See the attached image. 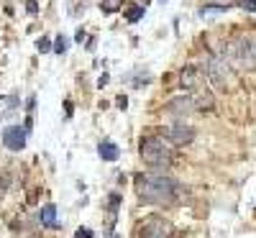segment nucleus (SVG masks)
<instances>
[{
  "label": "nucleus",
  "instance_id": "1",
  "mask_svg": "<svg viewBox=\"0 0 256 238\" xmlns=\"http://www.w3.org/2000/svg\"><path fill=\"white\" fill-rule=\"evenodd\" d=\"M136 195L141 203L164 205L177 195V182L167 175H136Z\"/></svg>",
  "mask_w": 256,
  "mask_h": 238
},
{
  "label": "nucleus",
  "instance_id": "15",
  "mask_svg": "<svg viewBox=\"0 0 256 238\" xmlns=\"http://www.w3.org/2000/svg\"><path fill=\"white\" fill-rule=\"evenodd\" d=\"M239 8H243L246 13H256V0H239Z\"/></svg>",
  "mask_w": 256,
  "mask_h": 238
},
{
  "label": "nucleus",
  "instance_id": "5",
  "mask_svg": "<svg viewBox=\"0 0 256 238\" xmlns=\"http://www.w3.org/2000/svg\"><path fill=\"white\" fill-rule=\"evenodd\" d=\"M205 77L210 79V82H215V85H225L228 82V67H225V59L223 57H208L205 59Z\"/></svg>",
  "mask_w": 256,
  "mask_h": 238
},
{
  "label": "nucleus",
  "instance_id": "10",
  "mask_svg": "<svg viewBox=\"0 0 256 238\" xmlns=\"http://www.w3.org/2000/svg\"><path fill=\"white\" fill-rule=\"evenodd\" d=\"M41 223L47 228H59V221H57V205H44L41 207Z\"/></svg>",
  "mask_w": 256,
  "mask_h": 238
},
{
  "label": "nucleus",
  "instance_id": "12",
  "mask_svg": "<svg viewBox=\"0 0 256 238\" xmlns=\"http://www.w3.org/2000/svg\"><path fill=\"white\" fill-rule=\"evenodd\" d=\"M67 49H69V39L67 36H57L54 39V54H67Z\"/></svg>",
  "mask_w": 256,
  "mask_h": 238
},
{
  "label": "nucleus",
  "instance_id": "7",
  "mask_svg": "<svg viewBox=\"0 0 256 238\" xmlns=\"http://www.w3.org/2000/svg\"><path fill=\"white\" fill-rule=\"evenodd\" d=\"M26 133H29V128H23V126H8L3 131V146L11 151H23L26 149Z\"/></svg>",
  "mask_w": 256,
  "mask_h": 238
},
{
  "label": "nucleus",
  "instance_id": "20",
  "mask_svg": "<svg viewBox=\"0 0 256 238\" xmlns=\"http://www.w3.org/2000/svg\"><path fill=\"white\" fill-rule=\"evenodd\" d=\"M128 105V100H126V95H121V97H118V108H126Z\"/></svg>",
  "mask_w": 256,
  "mask_h": 238
},
{
  "label": "nucleus",
  "instance_id": "13",
  "mask_svg": "<svg viewBox=\"0 0 256 238\" xmlns=\"http://www.w3.org/2000/svg\"><path fill=\"white\" fill-rule=\"evenodd\" d=\"M100 8H103V13H115L118 8H121V0H103Z\"/></svg>",
  "mask_w": 256,
  "mask_h": 238
},
{
  "label": "nucleus",
  "instance_id": "4",
  "mask_svg": "<svg viewBox=\"0 0 256 238\" xmlns=\"http://www.w3.org/2000/svg\"><path fill=\"white\" fill-rule=\"evenodd\" d=\"M139 238H172V225L164 218L154 215L139 228Z\"/></svg>",
  "mask_w": 256,
  "mask_h": 238
},
{
  "label": "nucleus",
  "instance_id": "3",
  "mask_svg": "<svg viewBox=\"0 0 256 238\" xmlns=\"http://www.w3.org/2000/svg\"><path fill=\"white\" fill-rule=\"evenodd\" d=\"M139 154L149 167H157V169H164L175 161V151H172L167 146V141L159 139V136H146V139H141Z\"/></svg>",
  "mask_w": 256,
  "mask_h": 238
},
{
  "label": "nucleus",
  "instance_id": "9",
  "mask_svg": "<svg viewBox=\"0 0 256 238\" xmlns=\"http://www.w3.org/2000/svg\"><path fill=\"white\" fill-rule=\"evenodd\" d=\"M97 154H100V159H105V161H115L118 157H121V149H118V143L105 139V141L97 143Z\"/></svg>",
  "mask_w": 256,
  "mask_h": 238
},
{
  "label": "nucleus",
  "instance_id": "6",
  "mask_svg": "<svg viewBox=\"0 0 256 238\" xmlns=\"http://www.w3.org/2000/svg\"><path fill=\"white\" fill-rule=\"evenodd\" d=\"M167 141L177 143V146H185V143H192V139H195V128L187 126L185 121H175L172 126H167Z\"/></svg>",
  "mask_w": 256,
  "mask_h": 238
},
{
  "label": "nucleus",
  "instance_id": "22",
  "mask_svg": "<svg viewBox=\"0 0 256 238\" xmlns=\"http://www.w3.org/2000/svg\"><path fill=\"white\" fill-rule=\"evenodd\" d=\"M75 39H77V41L82 44V41H85V31H82V29H80V31H77V36H75Z\"/></svg>",
  "mask_w": 256,
  "mask_h": 238
},
{
  "label": "nucleus",
  "instance_id": "21",
  "mask_svg": "<svg viewBox=\"0 0 256 238\" xmlns=\"http://www.w3.org/2000/svg\"><path fill=\"white\" fill-rule=\"evenodd\" d=\"M97 85L103 87V85H108V75H100V79H97Z\"/></svg>",
  "mask_w": 256,
  "mask_h": 238
},
{
  "label": "nucleus",
  "instance_id": "16",
  "mask_svg": "<svg viewBox=\"0 0 256 238\" xmlns=\"http://www.w3.org/2000/svg\"><path fill=\"white\" fill-rule=\"evenodd\" d=\"M26 11H29V16H39V5H36V0H29V3H26Z\"/></svg>",
  "mask_w": 256,
  "mask_h": 238
},
{
  "label": "nucleus",
  "instance_id": "11",
  "mask_svg": "<svg viewBox=\"0 0 256 238\" xmlns=\"http://www.w3.org/2000/svg\"><path fill=\"white\" fill-rule=\"evenodd\" d=\"M144 13H146V8H141V5H133L131 11H128V23H139L141 18H144Z\"/></svg>",
  "mask_w": 256,
  "mask_h": 238
},
{
  "label": "nucleus",
  "instance_id": "19",
  "mask_svg": "<svg viewBox=\"0 0 256 238\" xmlns=\"http://www.w3.org/2000/svg\"><path fill=\"white\" fill-rule=\"evenodd\" d=\"M118 205H121V195H118V192H113V195H111V210H113V213L118 210Z\"/></svg>",
  "mask_w": 256,
  "mask_h": 238
},
{
  "label": "nucleus",
  "instance_id": "18",
  "mask_svg": "<svg viewBox=\"0 0 256 238\" xmlns=\"http://www.w3.org/2000/svg\"><path fill=\"white\" fill-rule=\"evenodd\" d=\"M39 51H44V54L51 51V41L49 39H39Z\"/></svg>",
  "mask_w": 256,
  "mask_h": 238
},
{
  "label": "nucleus",
  "instance_id": "14",
  "mask_svg": "<svg viewBox=\"0 0 256 238\" xmlns=\"http://www.w3.org/2000/svg\"><path fill=\"white\" fill-rule=\"evenodd\" d=\"M200 13H228V5H203L200 8Z\"/></svg>",
  "mask_w": 256,
  "mask_h": 238
},
{
  "label": "nucleus",
  "instance_id": "8",
  "mask_svg": "<svg viewBox=\"0 0 256 238\" xmlns=\"http://www.w3.org/2000/svg\"><path fill=\"white\" fill-rule=\"evenodd\" d=\"M192 111H195V103H192L190 95H179L169 103V113L177 115V121H182V115H190Z\"/></svg>",
  "mask_w": 256,
  "mask_h": 238
},
{
  "label": "nucleus",
  "instance_id": "2",
  "mask_svg": "<svg viewBox=\"0 0 256 238\" xmlns=\"http://www.w3.org/2000/svg\"><path fill=\"white\" fill-rule=\"evenodd\" d=\"M223 59L231 62L233 67H241V69L256 67V36L241 33V36H236L233 41H228L225 51H223Z\"/></svg>",
  "mask_w": 256,
  "mask_h": 238
},
{
  "label": "nucleus",
  "instance_id": "17",
  "mask_svg": "<svg viewBox=\"0 0 256 238\" xmlns=\"http://www.w3.org/2000/svg\"><path fill=\"white\" fill-rule=\"evenodd\" d=\"M75 238H93V231H90V228H77Z\"/></svg>",
  "mask_w": 256,
  "mask_h": 238
}]
</instances>
